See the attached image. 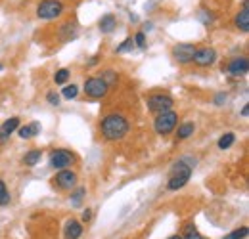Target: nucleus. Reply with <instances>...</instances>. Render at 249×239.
Masks as SVG:
<instances>
[{
    "label": "nucleus",
    "mask_w": 249,
    "mask_h": 239,
    "mask_svg": "<svg viewBox=\"0 0 249 239\" xmlns=\"http://www.w3.org/2000/svg\"><path fill=\"white\" fill-rule=\"evenodd\" d=\"M10 203V193H8V189H6V184L0 180V205L4 207V205H8Z\"/></svg>",
    "instance_id": "21"
},
{
    "label": "nucleus",
    "mask_w": 249,
    "mask_h": 239,
    "mask_svg": "<svg viewBox=\"0 0 249 239\" xmlns=\"http://www.w3.org/2000/svg\"><path fill=\"white\" fill-rule=\"evenodd\" d=\"M169 239H182L180 236H173V238H169Z\"/></svg>",
    "instance_id": "34"
},
{
    "label": "nucleus",
    "mask_w": 249,
    "mask_h": 239,
    "mask_svg": "<svg viewBox=\"0 0 249 239\" xmlns=\"http://www.w3.org/2000/svg\"><path fill=\"white\" fill-rule=\"evenodd\" d=\"M77 86H75V85H71V86H65V88H63V98H65V100H71V98H75V96H77Z\"/></svg>",
    "instance_id": "25"
},
{
    "label": "nucleus",
    "mask_w": 249,
    "mask_h": 239,
    "mask_svg": "<svg viewBox=\"0 0 249 239\" xmlns=\"http://www.w3.org/2000/svg\"><path fill=\"white\" fill-rule=\"evenodd\" d=\"M18 126H19V119L18 117H12V119H8L2 126H0V144H4L16 130H18Z\"/></svg>",
    "instance_id": "11"
},
{
    "label": "nucleus",
    "mask_w": 249,
    "mask_h": 239,
    "mask_svg": "<svg viewBox=\"0 0 249 239\" xmlns=\"http://www.w3.org/2000/svg\"><path fill=\"white\" fill-rule=\"evenodd\" d=\"M83 220H85V222H89V220H90V210H85V214H83Z\"/></svg>",
    "instance_id": "32"
},
{
    "label": "nucleus",
    "mask_w": 249,
    "mask_h": 239,
    "mask_svg": "<svg viewBox=\"0 0 249 239\" xmlns=\"http://www.w3.org/2000/svg\"><path fill=\"white\" fill-rule=\"evenodd\" d=\"M115 77H117V75H115L113 71H106V73H104V77H102V81H104V83L109 86L111 83H115Z\"/></svg>",
    "instance_id": "26"
},
{
    "label": "nucleus",
    "mask_w": 249,
    "mask_h": 239,
    "mask_svg": "<svg viewBox=\"0 0 249 239\" xmlns=\"http://www.w3.org/2000/svg\"><path fill=\"white\" fill-rule=\"evenodd\" d=\"M244 238H248V228H240V230L228 234L226 238H222V239H244Z\"/></svg>",
    "instance_id": "22"
},
{
    "label": "nucleus",
    "mask_w": 249,
    "mask_h": 239,
    "mask_svg": "<svg viewBox=\"0 0 249 239\" xmlns=\"http://www.w3.org/2000/svg\"><path fill=\"white\" fill-rule=\"evenodd\" d=\"M38 159H40V151L33 150V151H29V153L25 155L23 163H25V165H29V167H33V165H36V163H38Z\"/></svg>",
    "instance_id": "20"
},
{
    "label": "nucleus",
    "mask_w": 249,
    "mask_h": 239,
    "mask_svg": "<svg viewBox=\"0 0 249 239\" xmlns=\"http://www.w3.org/2000/svg\"><path fill=\"white\" fill-rule=\"evenodd\" d=\"M63 12L62 0H42L36 8V16L40 19H54Z\"/></svg>",
    "instance_id": "3"
},
{
    "label": "nucleus",
    "mask_w": 249,
    "mask_h": 239,
    "mask_svg": "<svg viewBox=\"0 0 249 239\" xmlns=\"http://www.w3.org/2000/svg\"><path fill=\"white\" fill-rule=\"evenodd\" d=\"M249 69V63L246 58H236V60L230 61V65H228V71L234 75V77H238V75H246Z\"/></svg>",
    "instance_id": "12"
},
{
    "label": "nucleus",
    "mask_w": 249,
    "mask_h": 239,
    "mask_svg": "<svg viewBox=\"0 0 249 239\" xmlns=\"http://www.w3.org/2000/svg\"><path fill=\"white\" fill-rule=\"evenodd\" d=\"M248 0H244V8L242 12H238L236 16V27L242 31V33H248L249 31V12H248Z\"/></svg>",
    "instance_id": "13"
},
{
    "label": "nucleus",
    "mask_w": 249,
    "mask_h": 239,
    "mask_svg": "<svg viewBox=\"0 0 249 239\" xmlns=\"http://www.w3.org/2000/svg\"><path fill=\"white\" fill-rule=\"evenodd\" d=\"M177 122H178V115H177L175 111H163V113L157 115L154 126H156L157 134L165 136V134H169V132L177 126Z\"/></svg>",
    "instance_id": "4"
},
{
    "label": "nucleus",
    "mask_w": 249,
    "mask_h": 239,
    "mask_svg": "<svg viewBox=\"0 0 249 239\" xmlns=\"http://www.w3.org/2000/svg\"><path fill=\"white\" fill-rule=\"evenodd\" d=\"M234 138H236V136H234L232 132L224 134V136H222V138L218 140V148H220V150H228V148H230V146L234 144Z\"/></svg>",
    "instance_id": "19"
},
{
    "label": "nucleus",
    "mask_w": 249,
    "mask_h": 239,
    "mask_svg": "<svg viewBox=\"0 0 249 239\" xmlns=\"http://www.w3.org/2000/svg\"><path fill=\"white\" fill-rule=\"evenodd\" d=\"M134 42H136L140 48H144V44H146V40H144V33H138L136 38H134Z\"/></svg>",
    "instance_id": "30"
},
{
    "label": "nucleus",
    "mask_w": 249,
    "mask_h": 239,
    "mask_svg": "<svg viewBox=\"0 0 249 239\" xmlns=\"http://www.w3.org/2000/svg\"><path fill=\"white\" fill-rule=\"evenodd\" d=\"M107 85L100 79V77H90L87 83H85V92L90 96V98H102L107 94Z\"/></svg>",
    "instance_id": "6"
},
{
    "label": "nucleus",
    "mask_w": 249,
    "mask_h": 239,
    "mask_svg": "<svg viewBox=\"0 0 249 239\" xmlns=\"http://www.w3.org/2000/svg\"><path fill=\"white\" fill-rule=\"evenodd\" d=\"M194 52H196V48L192 44H177L175 50H173V56L180 63H190L194 58Z\"/></svg>",
    "instance_id": "10"
},
{
    "label": "nucleus",
    "mask_w": 249,
    "mask_h": 239,
    "mask_svg": "<svg viewBox=\"0 0 249 239\" xmlns=\"http://www.w3.org/2000/svg\"><path fill=\"white\" fill-rule=\"evenodd\" d=\"M100 128H102L104 138H107V140H119V138H123L124 134H126V130H128V120L124 119V117H121V115H117V113H113V115L104 117Z\"/></svg>",
    "instance_id": "1"
},
{
    "label": "nucleus",
    "mask_w": 249,
    "mask_h": 239,
    "mask_svg": "<svg viewBox=\"0 0 249 239\" xmlns=\"http://www.w3.org/2000/svg\"><path fill=\"white\" fill-rule=\"evenodd\" d=\"M115 17L111 16V14H107V16H104L102 19H100V31L102 33H111V31L115 29Z\"/></svg>",
    "instance_id": "16"
},
{
    "label": "nucleus",
    "mask_w": 249,
    "mask_h": 239,
    "mask_svg": "<svg viewBox=\"0 0 249 239\" xmlns=\"http://www.w3.org/2000/svg\"><path fill=\"white\" fill-rule=\"evenodd\" d=\"M192 176V167L188 165L186 161H178L173 169H171V174H169V184H167V188L171 189V191H175V189H180L182 186H186L188 180Z\"/></svg>",
    "instance_id": "2"
},
{
    "label": "nucleus",
    "mask_w": 249,
    "mask_h": 239,
    "mask_svg": "<svg viewBox=\"0 0 249 239\" xmlns=\"http://www.w3.org/2000/svg\"><path fill=\"white\" fill-rule=\"evenodd\" d=\"M83 236V226L77 220H69L65 224V239H79Z\"/></svg>",
    "instance_id": "14"
},
{
    "label": "nucleus",
    "mask_w": 249,
    "mask_h": 239,
    "mask_svg": "<svg viewBox=\"0 0 249 239\" xmlns=\"http://www.w3.org/2000/svg\"><path fill=\"white\" fill-rule=\"evenodd\" d=\"M73 36H75V25L73 23H65L62 29H60V38L65 42V40H69Z\"/></svg>",
    "instance_id": "18"
},
{
    "label": "nucleus",
    "mask_w": 249,
    "mask_h": 239,
    "mask_svg": "<svg viewBox=\"0 0 249 239\" xmlns=\"http://www.w3.org/2000/svg\"><path fill=\"white\" fill-rule=\"evenodd\" d=\"M38 132H40V124H38V122H29V124H25V126L19 128V138L27 140V138L36 136Z\"/></svg>",
    "instance_id": "15"
},
{
    "label": "nucleus",
    "mask_w": 249,
    "mask_h": 239,
    "mask_svg": "<svg viewBox=\"0 0 249 239\" xmlns=\"http://www.w3.org/2000/svg\"><path fill=\"white\" fill-rule=\"evenodd\" d=\"M217 60V52L213 48H201V50H196L194 52V58L192 61L199 67H207V65H213Z\"/></svg>",
    "instance_id": "8"
},
{
    "label": "nucleus",
    "mask_w": 249,
    "mask_h": 239,
    "mask_svg": "<svg viewBox=\"0 0 249 239\" xmlns=\"http://www.w3.org/2000/svg\"><path fill=\"white\" fill-rule=\"evenodd\" d=\"M248 107H249V105H246V107H244V111H242V115H244V117H248V113H249Z\"/></svg>",
    "instance_id": "33"
},
{
    "label": "nucleus",
    "mask_w": 249,
    "mask_h": 239,
    "mask_svg": "<svg viewBox=\"0 0 249 239\" xmlns=\"http://www.w3.org/2000/svg\"><path fill=\"white\" fill-rule=\"evenodd\" d=\"M83 195H85V188H79L73 195H71V199H73V205H79L81 203V199H83Z\"/></svg>",
    "instance_id": "27"
},
{
    "label": "nucleus",
    "mask_w": 249,
    "mask_h": 239,
    "mask_svg": "<svg viewBox=\"0 0 249 239\" xmlns=\"http://www.w3.org/2000/svg\"><path fill=\"white\" fill-rule=\"evenodd\" d=\"M132 46H134V40H132V38H126V40H123V42H121V46H117V54L128 52Z\"/></svg>",
    "instance_id": "24"
},
{
    "label": "nucleus",
    "mask_w": 249,
    "mask_h": 239,
    "mask_svg": "<svg viewBox=\"0 0 249 239\" xmlns=\"http://www.w3.org/2000/svg\"><path fill=\"white\" fill-rule=\"evenodd\" d=\"M50 163H52V167L54 169H67V167H71L73 163H75V157H73V153L67 150H56L52 153V159H50Z\"/></svg>",
    "instance_id": "7"
},
{
    "label": "nucleus",
    "mask_w": 249,
    "mask_h": 239,
    "mask_svg": "<svg viewBox=\"0 0 249 239\" xmlns=\"http://www.w3.org/2000/svg\"><path fill=\"white\" fill-rule=\"evenodd\" d=\"M148 107L154 113H163V111H171L173 107V98L167 94H156L152 98H148Z\"/></svg>",
    "instance_id": "5"
},
{
    "label": "nucleus",
    "mask_w": 249,
    "mask_h": 239,
    "mask_svg": "<svg viewBox=\"0 0 249 239\" xmlns=\"http://www.w3.org/2000/svg\"><path fill=\"white\" fill-rule=\"evenodd\" d=\"M194 134V122H182L180 126H178V134H177V138L178 140H186Z\"/></svg>",
    "instance_id": "17"
},
{
    "label": "nucleus",
    "mask_w": 249,
    "mask_h": 239,
    "mask_svg": "<svg viewBox=\"0 0 249 239\" xmlns=\"http://www.w3.org/2000/svg\"><path fill=\"white\" fill-rule=\"evenodd\" d=\"M54 184L60 188V189H73L75 184H77V174L71 172V171H60L54 178Z\"/></svg>",
    "instance_id": "9"
},
{
    "label": "nucleus",
    "mask_w": 249,
    "mask_h": 239,
    "mask_svg": "<svg viewBox=\"0 0 249 239\" xmlns=\"http://www.w3.org/2000/svg\"><path fill=\"white\" fill-rule=\"evenodd\" d=\"M46 100H48V103H52V105H58V103H60V96L54 94V92H48Z\"/></svg>",
    "instance_id": "29"
},
{
    "label": "nucleus",
    "mask_w": 249,
    "mask_h": 239,
    "mask_svg": "<svg viewBox=\"0 0 249 239\" xmlns=\"http://www.w3.org/2000/svg\"><path fill=\"white\" fill-rule=\"evenodd\" d=\"M67 79H69V71H67V69H60V71L54 75V81H56L58 85H63Z\"/></svg>",
    "instance_id": "23"
},
{
    "label": "nucleus",
    "mask_w": 249,
    "mask_h": 239,
    "mask_svg": "<svg viewBox=\"0 0 249 239\" xmlns=\"http://www.w3.org/2000/svg\"><path fill=\"white\" fill-rule=\"evenodd\" d=\"M182 239H205V238H201L197 232H196V228H192V226H188V234H186V238H182Z\"/></svg>",
    "instance_id": "28"
},
{
    "label": "nucleus",
    "mask_w": 249,
    "mask_h": 239,
    "mask_svg": "<svg viewBox=\"0 0 249 239\" xmlns=\"http://www.w3.org/2000/svg\"><path fill=\"white\" fill-rule=\"evenodd\" d=\"M224 100H226V96H224V94H218V96H217V100H215V102H217L218 105H220V103H222Z\"/></svg>",
    "instance_id": "31"
}]
</instances>
